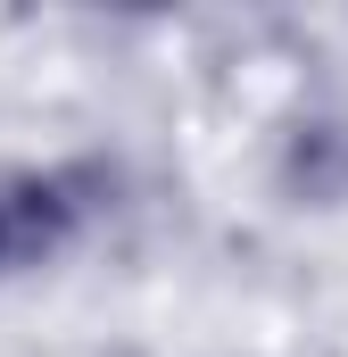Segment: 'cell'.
Segmentation results:
<instances>
[{
	"label": "cell",
	"mask_w": 348,
	"mask_h": 357,
	"mask_svg": "<svg viewBox=\"0 0 348 357\" xmlns=\"http://www.w3.org/2000/svg\"><path fill=\"white\" fill-rule=\"evenodd\" d=\"M290 183H299L307 199H340L348 191V133L340 125H307V133L290 142Z\"/></svg>",
	"instance_id": "7a4b0ae2"
},
{
	"label": "cell",
	"mask_w": 348,
	"mask_h": 357,
	"mask_svg": "<svg viewBox=\"0 0 348 357\" xmlns=\"http://www.w3.org/2000/svg\"><path fill=\"white\" fill-rule=\"evenodd\" d=\"M100 191H116L108 167H50V175H0V274L50 266L91 208H108Z\"/></svg>",
	"instance_id": "6da1fadb"
}]
</instances>
